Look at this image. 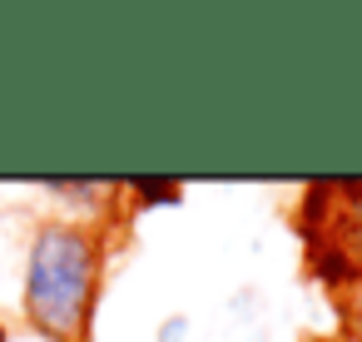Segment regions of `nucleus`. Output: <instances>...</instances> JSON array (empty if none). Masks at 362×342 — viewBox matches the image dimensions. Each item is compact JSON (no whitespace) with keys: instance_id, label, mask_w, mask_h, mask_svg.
Wrapping results in <instances>:
<instances>
[{"instance_id":"obj_3","label":"nucleus","mask_w":362,"mask_h":342,"mask_svg":"<svg viewBox=\"0 0 362 342\" xmlns=\"http://www.w3.org/2000/svg\"><path fill=\"white\" fill-rule=\"evenodd\" d=\"M129 194H134V199H144L149 208H159V204H179V194H184V189H179V184H164V179H134V184H129Z\"/></svg>"},{"instance_id":"obj_1","label":"nucleus","mask_w":362,"mask_h":342,"mask_svg":"<svg viewBox=\"0 0 362 342\" xmlns=\"http://www.w3.org/2000/svg\"><path fill=\"white\" fill-rule=\"evenodd\" d=\"M100 297V233L45 223L25 258V317L50 342H85Z\"/></svg>"},{"instance_id":"obj_4","label":"nucleus","mask_w":362,"mask_h":342,"mask_svg":"<svg viewBox=\"0 0 362 342\" xmlns=\"http://www.w3.org/2000/svg\"><path fill=\"white\" fill-rule=\"evenodd\" d=\"M342 317H347V332L352 342H362V273L347 283V297H342Z\"/></svg>"},{"instance_id":"obj_2","label":"nucleus","mask_w":362,"mask_h":342,"mask_svg":"<svg viewBox=\"0 0 362 342\" xmlns=\"http://www.w3.org/2000/svg\"><path fill=\"white\" fill-rule=\"evenodd\" d=\"M352 194H362V189H352ZM347 223L337 228V238H332V253L352 268V278L362 273V199L357 204H347V213H342Z\"/></svg>"}]
</instances>
